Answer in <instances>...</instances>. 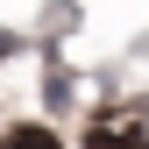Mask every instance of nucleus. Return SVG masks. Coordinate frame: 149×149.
Instances as JSON below:
<instances>
[{"label": "nucleus", "instance_id": "nucleus-2", "mask_svg": "<svg viewBox=\"0 0 149 149\" xmlns=\"http://www.w3.org/2000/svg\"><path fill=\"white\" fill-rule=\"evenodd\" d=\"M0 149H71L57 121L43 114H22V121H0Z\"/></svg>", "mask_w": 149, "mask_h": 149}, {"label": "nucleus", "instance_id": "nucleus-1", "mask_svg": "<svg viewBox=\"0 0 149 149\" xmlns=\"http://www.w3.org/2000/svg\"><path fill=\"white\" fill-rule=\"evenodd\" d=\"M78 149H149V107H121V114H92Z\"/></svg>", "mask_w": 149, "mask_h": 149}]
</instances>
